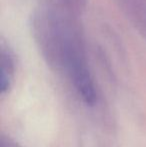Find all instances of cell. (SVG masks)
Returning <instances> with one entry per match:
<instances>
[{
    "instance_id": "obj_1",
    "label": "cell",
    "mask_w": 146,
    "mask_h": 147,
    "mask_svg": "<svg viewBox=\"0 0 146 147\" xmlns=\"http://www.w3.org/2000/svg\"><path fill=\"white\" fill-rule=\"evenodd\" d=\"M65 50H66V59L69 71L76 88L86 102H94L95 92H94L93 83L85 63L73 46L67 45L65 47Z\"/></svg>"
}]
</instances>
